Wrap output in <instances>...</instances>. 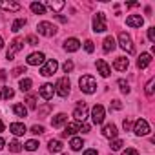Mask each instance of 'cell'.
<instances>
[{"instance_id":"51","label":"cell","mask_w":155,"mask_h":155,"mask_svg":"<svg viewBox=\"0 0 155 155\" xmlns=\"http://www.w3.org/2000/svg\"><path fill=\"white\" fill-rule=\"evenodd\" d=\"M55 18H57V20H60V22H68V20H66L62 15H55Z\"/></svg>"},{"instance_id":"34","label":"cell","mask_w":155,"mask_h":155,"mask_svg":"<svg viewBox=\"0 0 155 155\" xmlns=\"http://www.w3.org/2000/svg\"><path fill=\"white\" fill-rule=\"evenodd\" d=\"M9 151H13V153L22 151V144H20L18 140H11V142H9Z\"/></svg>"},{"instance_id":"2","label":"cell","mask_w":155,"mask_h":155,"mask_svg":"<svg viewBox=\"0 0 155 155\" xmlns=\"http://www.w3.org/2000/svg\"><path fill=\"white\" fill-rule=\"evenodd\" d=\"M53 88H55V93H57L58 97H62V99L68 97V95H69V79H68V77H60Z\"/></svg>"},{"instance_id":"55","label":"cell","mask_w":155,"mask_h":155,"mask_svg":"<svg viewBox=\"0 0 155 155\" xmlns=\"http://www.w3.org/2000/svg\"><path fill=\"white\" fill-rule=\"evenodd\" d=\"M4 48V40H2V37H0V49Z\"/></svg>"},{"instance_id":"44","label":"cell","mask_w":155,"mask_h":155,"mask_svg":"<svg viewBox=\"0 0 155 155\" xmlns=\"http://www.w3.org/2000/svg\"><path fill=\"white\" fill-rule=\"evenodd\" d=\"M148 40L150 42H155V28H150L148 29Z\"/></svg>"},{"instance_id":"54","label":"cell","mask_w":155,"mask_h":155,"mask_svg":"<svg viewBox=\"0 0 155 155\" xmlns=\"http://www.w3.org/2000/svg\"><path fill=\"white\" fill-rule=\"evenodd\" d=\"M2 131H4V122L0 120V133H2Z\"/></svg>"},{"instance_id":"31","label":"cell","mask_w":155,"mask_h":155,"mask_svg":"<svg viewBox=\"0 0 155 155\" xmlns=\"http://www.w3.org/2000/svg\"><path fill=\"white\" fill-rule=\"evenodd\" d=\"M46 6L53 11H60L62 8H66V2H53V0H49V2H46Z\"/></svg>"},{"instance_id":"37","label":"cell","mask_w":155,"mask_h":155,"mask_svg":"<svg viewBox=\"0 0 155 155\" xmlns=\"http://www.w3.org/2000/svg\"><path fill=\"white\" fill-rule=\"evenodd\" d=\"M24 148H26L28 151H35V150L38 148V142H37V140H28V142L24 144Z\"/></svg>"},{"instance_id":"48","label":"cell","mask_w":155,"mask_h":155,"mask_svg":"<svg viewBox=\"0 0 155 155\" xmlns=\"http://www.w3.org/2000/svg\"><path fill=\"white\" fill-rule=\"evenodd\" d=\"M8 79V71L6 69H0V81H6Z\"/></svg>"},{"instance_id":"43","label":"cell","mask_w":155,"mask_h":155,"mask_svg":"<svg viewBox=\"0 0 155 155\" xmlns=\"http://www.w3.org/2000/svg\"><path fill=\"white\" fill-rule=\"evenodd\" d=\"M49 110H51V104H46V106L38 108V115H46V113H49Z\"/></svg>"},{"instance_id":"14","label":"cell","mask_w":155,"mask_h":155,"mask_svg":"<svg viewBox=\"0 0 155 155\" xmlns=\"http://www.w3.org/2000/svg\"><path fill=\"white\" fill-rule=\"evenodd\" d=\"M77 131H81V122H69L68 126H66V130L62 131V137H71V135H75Z\"/></svg>"},{"instance_id":"45","label":"cell","mask_w":155,"mask_h":155,"mask_svg":"<svg viewBox=\"0 0 155 155\" xmlns=\"http://www.w3.org/2000/svg\"><path fill=\"white\" fill-rule=\"evenodd\" d=\"M122 155H139V151H137L135 148H128V150L122 151Z\"/></svg>"},{"instance_id":"5","label":"cell","mask_w":155,"mask_h":155,"mask_svg":"<svg viewBox=\"0 0 155 155\" xmlns=\"http://www.w3.org/2000/svg\"><path fill=\"white\" fill-rule=\"evenodd\" d=\"M119 46H120L126 53H133V51H135L133 40H131V37H130L126 31H120V33H119Z\"/></svg>"},{"instance_id":"12","label":"cell","mask_w":155,"mask_h":155,"mask_svg":"<svg viewBox=\"0 0 155 155\" xmlns=\"http://www.w3.org/2000/svg\"><path fill=\"white\" fill-rule=\"evenodd\" d=\"M44 53H31L28 58H26V62L29 64V66H40V64H44Z\"/></svg>"},{"instance_id":"7","label":"cell","mask_w":155,"mask_h":155,"mask_svg":"<svg viewBox=\"0 0 155 155\" xmlns=\"http://www.w3.org/2000/svg\"><path fill=\"white\" fill-rule=\"evenodd\" d=\"M57 68H58V62H57L55 58H49V60H46V62L42 64L40 75H42V77H51V75L57 71Z\"/></svg>"},{"instance_id":"29","label":"cell","mask_w":155,"mask_h":155,"mask_svg":"<svg viewBox=\"0 0 155 155\" xmlns=\"http://www.w3.org/2000/svg\"><path fill=\"white\" fill-rule=\"evenodd\" d=\"M13 113H15L17 117H26V115H28V108H26L24 104H15V106H13Z\"/></svg>"},{"instance_id":"3","label":"cell","mask_w":155,"mask_h":155,"mask_svg":"<svg viewBox=\"0 0 155 155\" xmlns=\"http://www.w3.org/2000/svg\"><path fill=\"white\" fill-rule=\"evenodd\" d=\"M22 48H24V38H22V37L13 38V40H11V44H9V49H8V53H6V58H8V60H13V58H15V55H17Z\"/></svg>"},{"instance_id":"33","label":"cell","mask_w":155,"mask_h":155,"mask_svg":"<svg viewBox=\"0 0 155 155\" xmlns=\"http://www.w3.org/2000/svg\"><path fill=\"white\" fill-rule=\"evenodd\" d=\"M31 84H33L31 79H22V81H20V90H22V91H29V90H31Z\"/></svg>"},{"instance_id":"23","label":"cell","mask_w":155,"mask_h":155,"mask_svg":"<svg viewBox=\"0 0 155 155\" xmlns=\"http://www.w3.org/2000/svg\"><path fill=\"white\" fill-rule=\"evenodd\" d=\"M102 49H104V53L113 51V49H115V38H113V37H106L104 42H102Z\"/></svg>"},{"instance_id":"4","label":"cell","mask_w":155,"mask_h":155,"mask_svg":"<svg viewBox=\"0 0 155 155\" xmlns=\"http://www.w3.org/2000/svg\"><path fill=\"white\" fill-rule=\"evenodd\" d=\"M108 29V24H106V15L102 11H99L95 17H93V31L95 33H104Z\"/></svg>"},{"instance_id":"1","label":"cell","mask_w":155,"mask_h":155,"mask_svg":"<svg viewBox=\"0 0 155 155\" xmlns=\"http://www.w3.org/2000/svg\"><path fill=\"white\" fill-rule=\"evenodd\" d=\"M79 86H81V90H82L84 93H88V95H91V93L97 91V81L93 79L91 75H84V77H81Z\"/></svg>"},{"instance_id":"17","label":"cell","mask_w":155,"mask_h":155,"mask_svg":"<svg viewBox=\"0 0 155 155\" xmlns=\"http://www.w3.org/2000/svg\"><path fill=\"white\" fill-rule=\"evenodd\" d=\"M95 66H97V69H99V73H101L102 77H110V75H111V68H110V66L106 64V60H102V58H99Z\"/></svg>"},{"instance_id":"52","label":"cell","mask_w":155,"mask_h":155,"mask_svg":"<svg viewBox=\"0 0 155 155\" xmlns=\"http://www.w3.org/2000/svg\"><path fill=\"white\" fill-rule=\"evenodd\" d=\"M139 6V2H131V4H126V8H137Z\"/></svg>"},{"instance_id":"47","label":"cell","mask_w":155,"mask_h":155,"mask_svg":"<svg viewBox=\"0 0 155 155\" xmlns=\"http://www.w3.org/2000/svg\"><path fill=\"white\" fill-rule=\"evenodd\" d=\"M111 106H113L115 110H120V108H122V104H120V101H111Z\"/></svg>"},{"instance_id":"30","label":"cell","mask_w":155,"mask_h":155,"mask_svg":"<svg viewBox=\"0 0 155 155\" xmlns=\"http://www.w3.org/2000/svg\"><path fill=\"white\" fill-rule=\"evenodd\" d=\"M26 22H28L26 18H17V20L13 22V26H11V31H13V33H18V31L26 26Z\"/></svg>"},{"instance_id":"6","label":"cell","mask_w":155,"mask_h":155,"mask_svg":"<svg viewBox=\"0 0 155 155\" xmlns=\"http://www.w3.org/2000/svg\"><path fill=\"white\" fill-rule=\"evenodd\" d=\"M37 31H38L42 37H55V35H57V28H55L51 22H38Z\"/></svg>"},{"instance_id":"22","label":"cell","mask_w":155,"mask_h":155,"mask_svg":"<svg viewBox=\"0 0 155 155\" xmlns=\"http://www.w3.org/2000/svg\"><path fill=\"white\" fill-rule=\"evenodd\" d=\"M0 9H6V11H20V4L17 2H8V0H0Z\"/></svg>"},{"instance_id":"15","label":"cell","mask_w":155,"mask_h":155,"mask_svg":"<svg viewBox=\"0 0 155 155\" xmlns=\"http://www.w3.org/2000/svg\"><path fill=\"white\" fill-rule=\"evenodd\" d=\"M142 24H144V18L140 15H130L126 18V26H130V28H140Z\"/></svg>"},{"instance_id":"16","label":"cell","mask_w":155,"mask_h":155,"mask_svg":"<svg viewBox=\"0 0 155 155\" xmlns=\"http://www.w3.org/2000/svg\"><path fill=\"white\" fill-rule=\"evenodd\" d=\"M151 62V55L150 53H140V57L137 58V68L139 69H146Z\"/></svg>"},{"instance_id":"19","label":"cell","mask_w":155,"mask_h":155,"mask_svg":"<svg viewBox=\"0 0 155 155\" xmlns=\"http://www.w3.org/2000/svg\"><path fill=\"white\" fill-rule=\"evenodd\" d=\"M128 66H130V62H128V58H126V57H117V58H115V62H113V68H115L117 71H126V69H128Z\"/></svg>"},{"instance_id":"36","label":"cell","mask_w":155,"mask_h":155,"mask_svg":"<svg viewBox=\"0 0 155 155\" xmlns=\"http://www.w3.org/2000/svg\"><path fill=\"white\" fill-rule=\"evenodd\" d=\"M119 88H120V91H122L124 95H128V93H130V86H128V82H126L124 79H120V81H119Z\"/></svg>"},{"instance_id":"20","label":"cell","mask_w":155,"mask_h":155,"mask_svg":"<svg viewBox=\"0 0 155 155\" xmlns=\"http://www.w3.org/2000/svg\"><path fill=\"white\" fill-rule=\"evenodd\" d=\"M68 122V115L66 113H57L53 119H51V126L53 128H60V126H64Z\"/></svg>"},{"instance_id":"28","label":"cell","mask_w":155,"mask_h":155,"mask_svg":"<svg viewBox=\"0 0 155 155\" xmlns=\"http://www.w3.org/2000/svg\"><path fill=\"white\" fill-rule=\"evenodd\" d=\"M26 108L28 110H37V95L35 93H29L28 99H26Z\"/></svg>"},{"instance_id":"41","label":"cell","mask_w":155,"mask_h":155,"mask_svg":"<svg viewBox=\"0 0 155 155\" xmlns=\"http://www.w3.org/2000/svg\"><path fill=\"white\" fill-rule=\"evenodd\" d=\"M26 42H28L29 46H37V44H38V38H37L35 35H29V37L26 38Z\"/></svg>"},{"instance_id":"53","label":"cell","mask_w":155,"mask_h":155,"mask_svg":"<svg viewBox=\"0 0 155 155\" xmlns=\"http://www.w3.org/2000/svg\"><path fill=\"white\" fill-rule=\"evenodd\" d=\"M4 146H6V140H4V139H2V137H0V150H2V148H4Z\"/></svg>"},{"instance_id":"18","label":"cell","mask_w":155,"mask_h":155,"mask_svg":"<svg viewBox=\"0 0 155 155\" xmlns=\"http://www.w3.org/2000/svg\"><path fill=\"white\" fill-rule=\"evenodd\" d=\"M117 133H119V131H117V126H115V124H111V122H110V124H106V126L102 128V135H104L106 139H115V137H117Z\"/></svg>"},{"instance_id":"35","label":"cell","mask_w":155,"mask_h":155,"mask_svg":"<svg viewBox=\"0 0 155 155\" xmlns=\"http://www.w3.org/2000/svg\"><path fill=\"white\" fill-rule=\"evenodd\" d=\"M122 146H124V142H122L120 139H113V140L110 142V148H111L113 151H119V150H120Z\"/></svg>"},{"instance_id":"25","label":"cell","mask_w":155,"mask_h":155,"mask_svg":"<svg viewBox=\"0 0 155 155\" xmlns=\"http://www.w3.org/2000/svg\"><path fill=\"white\" fill-rule=\"evenodd\" d=\"M69 146H71V150L79 151V150H82V146H84V140H82L81 137H73V139L69 140Z\"/></svg>"},{"instance_id":"11","label":"cell","mask_w":155,"mask_h":155,"mask_svg":"<svg viewBox=\"0 0 155 155\" xmlns=\"http://www.w3.org/2000/svg\"><path fill=\"white\" fill-rule=\"evenodd\" d=\"M79 48H81V42H79V38H68L66 42H64V49L68 51V53H75V51H79Z\"/></svg>"},{"instance_id":"13","label":"cell","mask_w":155,"mask_h":155,"mask_svg":"<svg viewBox=\"0 0 155 155\" xmlns=\"http://www.w3.org/2000/svg\"><path fill=\"white\" fill-rule=\"evenodd\" d=\"M38 93H40V97H42V99L49 101V99L53 97V93H55V88H53V84H42V86H40V90H38Z\"/></svg>"},{"instance_id":"46","label":"cell","mask_w":155,"mask_h":155,"mask_svg":"<svg viewBox=\"0 0 155 155\" xmlns=\"http://www.w3.org/2000/svg\"><path fill=\"white\" fill-rule=\"evenodd\" d=\"M122 128L128 131V130H131V120H128V119H124V122H122Z\"/></svg>"},{"instance_id":"42","label":"cell","mask_w":155,"mask_h":155,"mask_svg":"<svg viewBox=\"0 0 155 155\" xmlns=\"http://www.w3.org/2000/svg\"><path fill=\"white\" fill-rule=\"evenodd\" d=\"M84 49H86L88 53H93V49H95L93 42H91V40H86V42H84Z\"/></svg>"},{"instance_id":"26","label":"cell","mask_w":155,"mask_h":155,"mask_svg":"<svg viewBox=\"0 0 155 155\" xmlns=\"http://www.w3.org/2000/svg\"><path fill=\"white\" fill-rule=\"evenodd\" d=\"M31 11L35 13V15H44L46 13V6L44 4H40V2H31Z\"/></svg>"},{"instance_id":"39","label":"cell","mask_w":155,"mask_h":155,"mask_svg":"<svg viewBox=\"0 0 155 155\" xmlns=\"http://www.w3.org/2000/svg\"><path fill=\"white\" fill-rule=\"evenodd\" d=\"M62 69H64V73H69V71H73V62H71V60H66V62L62 64Z\"/></svg>"},{"instance_id":"8","label":"cell","mask_w":155,"mask_h":155,"mask_svg":"<svg viewBox=\"0 0 155 155\" xmlns=\"http://www.w3.org/2000/svg\"><path fill=\"white\" fill-rule=\"evenodd\" d=\"M104 115H106V111H104V106H101V104H95V106L91 108V120H93V124H102V120H104Z\"/></svg>"},{"instance_id":"21","label":"cell","mask_w":155,"mask_h":155,"mask_svg":"<svg viewBox=\"0 0 155 155\" xmlns=\"http://www.w3.org/2000/svg\"><path fill=\"white\" fill-rule=\"evenodd\" d=\"M9 131H11L13 135L20 137V135H24L28 130H26V126H24L22 122H13V124H9Z\"/></svg>"},{"instance_id":"9","label":"cell","mask_w":155,"mask_h":155,"mask_svg":"<svg viewBox=\"0 0 155 155\" xmlns=\"http://www.w3.org/2000/svg\"><path fill=\"white\" fill-rule=\"evenodd\" d=\"M133 133H135L137 137L148 135V133H150V124H148V120H144V119H139V120L135 122V126H133Z\"/></svg>"},{"instance_id":"24","label":"cell","mask_w":155,"mask_h":155,"mask_svg":"<svg viewBox=\"0 0 155 155\" xmlns=\"http://www.w3.org/2000/svg\"><path fill=\"white\" fill-rule=\"evenodd\" d=\"M48 148H49V151L58 153V151H62V142H60V140H57V139H51V140L48 142Z\"/></svg>"},{"instance_id":"38","label":"cell","mask_w":155,"mask_h":155,"mask_svg":"<svg viewBox=\"0 0 155 155\" xmlns=\"http://www.w3.org/2000/svg\"><path fill=\"white\" fill-rule=\"evenodd\" d=\"M31 133H35V135H42V133H44V126H40V124L31 126Z\"/></svg>"},{"instance_id":"10","label":"cell","mask_w":155,"mask_h":155,"mask_svg":"<svg viewBox=\"0 0 155 155\" xmlns=\"http://www.w3.org/2000/svg\"><path fill=\"white\" fill-rule=\"evenodd\" d=\"M73 117H75L77 122H84L86 117H88V106L84 102H79L77 108H75V111H73Z\"/></svg>"},{"instance_id":"50","label":"cell","mask_w":155,"mask_h":155,"mask_svg":"<svg viewBox=\"0 0 155 155\" xmlns=\"http://www.w3.org/2000/svg\"><path fill=\"white\" fill-rule=\"evenodd\" d=\"M84 155H97V150H86Z\"/></svg>"},{"instance_id":"40","label":"cell","mask_w":155,"mask_h":155,"mask_svg":"<svg viewBox=\"0 0 155 155\" xmlns=\"http://www.w3.org/2000/svg\"><path fill=\"white\" fill-rule=\"evenodd\" d=\"M22 73H26V68H24V66H18V68H15V69L11 71V75H13V77H20Z\"/></svg>"},{"instance_id":"32","label":"cell","mask_w":155,"mask_h":155,"mask_svg":"<svg viewBox=\"0 0 155 155\" xmlns=\"http://www.w3.org/2000/svg\"><path fill=\"white\" fill-rule=\"evenodd\" d=\"M153 86H155V79L151 77V79L148 81V84H146V88H144V93L148 97H153Z\"/></svg>"},{"instance_id":"27","label":"cell","mask_w":155,"mask_h":155,"mask_svg":"<svg viewBox=\"0 0 155 155\" xmlns=\"http://www.w3.org/2000/svg\"><path fill=\"white\" fill-rule=\"evenodd\" d=\"M13 95H15V91H13L11 88H8V86H2V88H0V99L9 101V99H13Z\"/></svg>"},{"instance_id":"49","label":"cell","mask_w":155,"mask_h":155,"mask_svg":"<svg viewBox=\"0 0 155 155\" xmlns=\"http://www.w3.org/2000/svg\"><path fill=\"white\" fill-rule=\"evenodd\" d=\"M81 131H82V133H88V131H90V126L82 122V124H81Z\"/></svg>"}]
</instances>
